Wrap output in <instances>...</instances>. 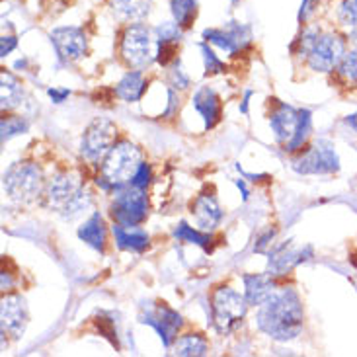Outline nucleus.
Segmentation results:
<instances>
[{
    "instance_id": "1",
    "label": "nucleus",
    "mask_w": 357,
    "mask_h": 357,
    "mask_svg": "<svg viewBox=\"0 0 357 357\" xmlns=\"http://www.w3.org/2000/svg\"><path fill=\"white\" fill-rule=\"evenodd\" d=\"M258 310V328L280 342L297 338L303 330V307L291 287L273 293Z\"/></svg>"
},
{
    "instance_id": "2",
    "label": "nucleus",
    "mask_w": 357,
    "mask_h": 357,
    "mask_svg": "<svg viewBox=\"0 0 357 357\" xmlns=\"http://www.w3.org/2000/svg\"><path fill=\"white\" fill-rule=\"evenodd\" d=\"M141 165V151L129 141H119L109 149L104 158L102 172L98 176L96 183L102 185L106 192H117L131 183L137 168Z\"/></svg>"
},
{
    "instance_id": "3",
    "label": "nucleus",
    "mask_w": 357,
    "mask_h": 357,
    "mask_svg": "<svg viewBox=\"0 0 357 357\" xmlns=\"http://www.w3.org/2000/svg\"><path fill=\"white\" fill-rule=\"evenodd\" d=\"M47 202L63 217L73 219L90 205V193L82 188V182L77 174L61 172L49 180Z\"/></svg>"
},
{
    "instance_id": "4",
    "label": "nucleus",
    "mask_w": 357,
    "mask_h": 357,
    "mask_svg": "<svg viewBox=\"0 0 357 357\" xmlns=\"http://www.w3.org/2000/svg\"><path fill=\"white\" fill-rule=\"evenodd\" d=\"M248 301L231 287H221L213 295V320L219 332H229L246 314Z\"/></svg>"
},
{
    "instance_id": "5",
    "label": "nucleus",
    "mask_w": 357,
    "mask_h": 357,
    "mask_svg": "<svg viewBox=\"0 0 357 357\" xmlns=\"http://www.w3.org/2000/svg\"><path fill=\"white\" fill-rule=\"evenodd\" d=\"M121 59L126 61L129 67L145 68L151 65L155 59L153 53V39L151 31L143 24H133L123 31L121 38V47H119Z\"/></svg>"
},
{
    "instance_id": "6",
    "label": "nucleus",
    "mask_w": 357,
    "mask_h": 357,
    "mask_svg": "<svg viewBox=\"0 0 357 357\" xmlns=\"http://www.w3.org/2000/svg\"><path fill=\"white\" fill-rule=\"evenodd\" d=\"M41 188H43L41 170L36 165H31V162L14 165L4 174V190H6V193L12 199L29 202L36 195H39Z\"/></svg>"
},
{
    "instance_id": "7",
    "label": "nucleus",
    "mask_w": 357,
    "mask_h": 357,
    "mask_svg": "<svg viewBox=\"0 0 357 357\" xmlns=\"http://www.w3.org/2000/svg\"><path fill=\"white\" fill-rule=\"evenodd\" d=\"M149 211V199L145 190L129 185L116 192V199L112 203V215L119 225L126 227H137L139 222L145 221Z\"/></svg>"
},
{
    "instance_id": "8",
    "label": "nucleus",
    "mask_w": 357,
    "mask_h": 357,
    "mask_svg": "<svg viewBox=\"0 0 357 357\" xmlns=\"http://www.w3.org/2000/svg\"><path fill=\"white\" fill-rule=\"evenodd\" d=\"M117 127L114 121L106 117H96L82 135L80 153L90 162H98L109 153V149L116 145Z\"/></svg>"
},
{
    "instance_id": "9",
    "label": "nucleus",
    "mask_w": 357,
    "mask_h": 357,
    "mask_svg": "<svg viewBox=\"0 0 357 357\" xmlns=\"http://www.w3.org/2000/svg\"><path fill=\"white\" fill-rule=\"evenodd\" d=\"M346 55V41L334 33H319L312 45L307 51V61L312 70L330 73L340 65V61Z\"/></svg>"
},
{
    "instance_id": "10",
    "label": "nucleus",
    "mask_w": 357,
    "mask_h": 357,
    "mask_svg": "<svg viewBox=\"0 0 357 357\" xmlns=\"http://www.w3.org/2000/svg\"><path fill=\"white\" fill-rule=\"evenodd\" d=\"M293 168L299 174H332L340 170V158L328 141H319L293 162Z\"/></svg>"
},
{
    "instance_id": "11",
    "label": "nucleus",
    "mask_w": 357,
    "mask_h": 357,
    "mask_svg": "<svg viewBox=\"0 0 357 357\" xmlns=\"http://www.w3.org/2000/svg\"><path fill=\"white\" fill-rule=\"evenodd\" d=\"M143 312H141V322L149 324L158 332V336L162 340L166 348L172 346V340L176 338L178 330L182 326V317L176 312L174 309H170L165 303L158 305H143Z\"/></svg>"
},
{
    "instance_id": "12",
    "label": "nucleus",
    "mask_w": 357,
    "mask_h": 357,
    "mask_svg": "<svg viewBox=\"0 0 357 357\" xmlns=\"http://www.w3.org/2000/svg\"><path fill=\"white\" fill-rule=\"evenodd\" d=\"M203 38L215 47L222 49L231 55H236L250 45L252 31L248 26L238 24V22H229L222 28H211L203 31Z\"/></svg>"
},
{
    "instance_id": "13",
    "label": "nucleus",
    "mask_w": 357,
    "mask_h": 357,
    "mask_svg": "<svg viewBox=\"0 0 357 357\" xmlns=\"http://www.w3.org/2000/svg\"><path fill=\"white\" fill-rule=\"evenodd\" d=\"M51 43L55 45L61 63L78 61L88 51V39L80 28H55L51 31Z\"/></svg>"
},
{
    "instance_id": "14",
    "label": "nucleus",
    "mask_w": 357,
    "mask_h": 357,
    "mask_svg": "<svg viewBox=\"0 0 357 357\" xmlns=\"http://www.w3.org/2000/svg\"><path fill=\"white\" fill-rule=\"evenodd\" d=\"M28 324L26 301L20 295H8L2 299V334H12L14 338L22 336Z\"/></svg>"
},
{
    "instance_id": "15",
    "label": "nucleus",
    "mask_w": 357,
    "mask_h": 357,
    "mask_svg": "<svg viewBox=\"0 0 357 357\" xmlns=\"http://www.w3.org/2000/svg\"><path fill=\"white\" fill-rule=\"evenodd\" d=\"M299 117L301 109H295V107L287 106V104H278L275 106V109L271 112L270 116V127L280 143H289L293 139L295 131H297V126H299Z\"/></svg>"
},
{
    "instance_id": "16",
    "label": "nucleus",
    "mask_w": 357,
    "mask_h": 357,
    "mask_svg": "<svg viewBox=\"0 0 357 357\" xmlns=\"http://www.w3.org/2000/svg\"><path fill=\"white\" fill-rule=\"evenodd\" d=\"M193 107L202 114L205 121V129H211L221 119V100L209 86L199 88L193 96Z\"/></svg>"
},
{
    "instance_id": "17",
    "label": "nucleus",
    "mask_w": 357,
    "mask_h": 357,
    "mask_svg": "<svg viewBox=\"0 0 357 357\" xmlns=\"http://www.w3.org/2000/svg\"><path fill=\"white\" fill-rule=\"evenodd\" d=\"M112 232L116 236V244L119 250L127 252H145L149 248V234L139 227H126L116 222L112 227Z\"/></svg>"
},
{
    "instance_id": "18",
    "label": "nucleus",
    "mask_w": 357,
    "mask_h": 357,
    "mask_svg": "<svg viewBox=\"0 0 357 357\" xmlns=\"http://www.w3.org/2000/svg\"><path fill=\"white\" fill-rule=\"evenodd\" d=\"M192 213L195 215L197 225H199V229H203V231L215 229L222 219L221 207H219V203H217V199L213 195H199L195 199V203H193Z\"/></svg>"
},
{
    "instance_id": "19",
    "label": "nucleus",
    "mask_w": 357,
    "mask_h": 357,
    "mask_svg": "<svg viewBox=\"0 0 357 357\" xmlns=\"http://www.w3.org/2000/svg\"><path fill=\"white\" fill-rule=\"evenodd\" d=\"M275 293L271 275H244V297L248 305H264Z\"/></svg>"
},
{
    "instance_id": "20",
    "label": "nucleus",
    "mask_w": 357,
    "mask_h": 357,
    "mask_svg": "<svg viewBox=\"0 0 357 357\" xmlns=\"http://www.w3.org/2000/svg\"><path fill=\"white\" fill-rule=\"evenodd\" d=\"M312 252L310 248H305V250H287V244L280 246L278 250L273 252L270 256V275L275 278V275H285L289 273L295 266H299L301 261H305V254Z\"/></svg>"
},
{
    "instance_id": "21",
    "label": "nucleus",
    "mask_w": 357,
    "mask_h": 357,
    "mask_svg": "<svg viewBox=\"0 0 357 357\" xmlns=\"http://www.w3.org/2000/svg\"><path fill=\"white\" fill-rule=\"evenodd\" d=\"M80 241H84L88 246H92L94 250L104 252L106 250V227L104 219L100 213H94L80 229H78Z\"/></svg>"
},
{
    "instance_id": "22",
    "label": "nucleus",
    "mask_w": 357,
    "mask_h": 357,
    "mask_svg": "<svg viewBox=\"0 0 357 357\" xmlns=\"http://www.w3.org/2000/svg\"><path fill=\"white\" fill-rule=\"evenodd\" d=\"M146 90V80L143 77L141 70H133V73H127L126 77L117 82L116 86V96L121 98L123 102H137L141 100Z\"/></svg>"
},
{
    "instance_id": "23",
    "label": "nucleus",
    "mask_w": 357,
    "mask_h": 357,
    "mask_svg": "<svg viewBox=\"0 0 357 357\" xmlns=\"http://www.w3.org/2000/svg\"><path fill=\"white\" fill-rule=\"evenodd\" d=\"M153 0H112V8L121 20L141 22L149 16Z\"/></svg>"
},
{
    "instance_id": "24",
    "label": "nucleus",
    "mask_w": 357,
    "mask_h": 357,
    "mask_svg": "<svg viewBox=\"0 0 357 357\" xmlns=\"http://www.w3.org/2000/svg\"><path fill=\"white\" fill-rule=\"evenodd\" d=\"M22 98H24V90L18 78L2 70V109H14L20 106Z\"/></svg>"
},
{
    "instance_id": "25",
    "label": "nucleus",
    "mask_w": 357,
    "mask_h": 357,
    "mask_svg": "<svg viewBox=\"0 0 357 357\" xmlns=\"http://www.w3.org/2000/svg\"><path fill=\"white\" fill-rule=\"evenodd\" d=\"M170 8H172V16L174 22L182 29L190 28L195 20V12H197V0H170Z\"/></svg>"
},
{
    "instance_id": "26",
    "label": "nucleus",
    "mask_w": 357,
    "mask_h": 357,
    "mask_svg": "<svg viewBox=\"0 0 357 357\" xmlns=\"http://www.w3.org/2000/svg\"><path fill=\"white\" fill-rule=\"evenodd\" d=\"M176 356H205L207 354V342L199 334H185L174 344Z\"/></svg>"
},
{
    "instance_id": "27",
    "label": "nucleus",
    "mask_w": 357,
    "mask_h": 357,
    "mask_svg": "<svg viewBox=\"0 0 357 357\" xmlns=\"http://www.w3.org/2000/svg\"><path fill=\"white\" fill-rule=\"evenodd\" d=\"M174 236L178 241L188 242V244H197V246H202L205 250L211 248V234L199 232L197 229H192V227L185 225V222H180V225H178V229L174 231Z\"/></svg>"
},
{
    "instance_id": "28",
    "label": "nucleus",
    "mask_w": 357,
    "mask_h": 357,
    "mask_svg": "<svg viewBox=\"0 0 357 357\" xmlns=\"http://www.w3.org/2000/svg\"><path fill=\"white\" fill-rule=\"evenodd\" d=\"M312 114H310L309 109H301V117H299V126H297V131H295V135L291 139L289 143H287V151L289 153H295V151H299L303 143L307 141V137L310 133V126H312Z\"/></svg>"
},
{
    "instance_id": "29",
    "label": "nucleus",
    "mask_w": 357,
    "mask_h": 357,
    "mask_svg": "<svg viewBox=\"0 0 357 357\" xmlns=\"http://www.w3.org/2000/svg\"><path fill=\"white\" fill-rule=\"evenodd\" d=\"M156 43H180L182 28L176 22H165L155 29Z\"/></svg>"
},
{
    "instance_id": "30",
    "label": "nucleus",
    "mask_w": 357,
    "mask_h": 357,
    "mask_svg": "<svg viewBox=\"0 0 357 357\" xmlns=\"http://www.w3.org/2000/svg\"><path fill=\"white\" fill-rule=\"evenodd\" d=\"M28 131V123L26 119L16 116H4L2 117V141H8L12 137L26 133Z\"/></svg>"
},
{
    "instance_id": "31",
    "label": "nucleus",
    "mask_w": 357,
    "mask_h": 357,
    "mask_svg": "<svg viewBox=\"0 0 357 357\" xmlns=\"http://www.w3.org/2000/svg\"><path fill=\"white\" fill-rule=\"evenodd\" d=\"M338 70L342 77L346 78L348 82H354L357 84V49L349 51L344 55V59L340 61Z\"/></svg>"
},
{
    "instance_id": "32",
    "label": "nucleus",
    "mask_w": 357,
    "mask_h": 357,
    "mask_svg": "<svg viewBox=\"0 0 357 357\" xmlns=\"http://www.w3.org/2000/svg\"><path fill=\"white\" fill-rule=\"evenodd\" d=\"M340 22L349 29L357 28V0H344L340 6Z\"/></svg>"
},
{
    "instance_id": "33",
    "label": "nucleus",
    "mask_w": 357,
    "mask_h": 357,
    "mask_svg": "<svg viewBox=\"0 0 357 357\" xmlns=\"http://www.w3.org/2000/svg\"><path fill=\"white\" fill-rule=\"evenodd\" d=\"M202 53L203 61H205V70H207V75H219V73L225 70V63H222L221 59L213 53V49L207 47L205 43H202Z\"/></svg>"
},
{
    "instance_id": "34",
    "label": "nucleus",
    "mask_w": 357,
    "mask_h": 357,
    "mask_svg": "<svg viewBox=\"0 0 357 357\" xmlns=\"http://www.w3.org/2000/svg\"><path fill=\"white\" fill-rule=\"evenodd\" d=\"M176 53H178V43H158V51H156V61L168 67L170 63L176 61Z\"/></svg>"
},
{
    "instance_id": "35",
    "label": "nucleus",
    "mask_w": 357,
    "mask_h": 357,
    "mask_svg": "<svg viewBox=\"0 0 357 357\" xmlns=\"http://www.w3.org/2000/svg\"><path fill=\"white\" fill-rule=\"evenodd\" d=\"M96 328L104 338H107L116 348H119V344H117V332L114 328V322L112 320L106 319V317H100V319H96Z\"/></svg>"
},
{
    "instance_id": "36",
    "label": "nucleus",
    "mask_w": 357,
    "mask_h": 357,
    "mask_svg": "<svg viewBox=\"0 0 357 357\" xmlns=\"http://www.w3.org/2000/svg\"><path fill=\"white\" fill-rule=\"evenodd\" d=\"M170 80H172V86H174L176 90H185V88L190 86V77L183 73V68L178 59L174 61V70H172V75H170Z\"/></svg>"
},
{
    "instance_id": "37",
    "label": "nucleus",
    "mask_w": 357,
    "mask_h": 357,
    "mask_svg": "<svg viewBox=\"0 0 357 357\" xmlns=\"http://www.w3.org/2000/svg\"><path fill=\"white\" fill-rule=\"evenodd\" d=\"M149 183H151V166L146 165V162H141L139 168H137L135 176H133V180H131V185L146 190Z\"/></svg>"
},
{
    "instance_id": "38",
    "label": "nucleus",
    "mask_w": 357,
    "mask_h": 357,
    "mask_svg": "<svg viewBox=\"0 0 357 357\" xmlns=\"http://www.w3.org/2000/svg\"><path fill=\"white\" fill-rule=\"evenodd\" d=\"M16 45H18V39L14 38V36H4V38L0 39V55L2 57L10 55L16 49Z\"/></svg>"
},
{
    "instance_id": "39",
    "label": "nucleus",
    "mask_w": 357,
    "mask_h": 357,
    "mask_svg": "<svg viewBox=\"0 0 357 357\" xmlns=\"http://www.w3.org/2000/svg\"><path fill=\"white\" fill-rule=\"evenodd\" d=\"M317 6H319V0H303V4H301V12H299L301 22H305V20L309 18Z\"/></svg>"
},
{
    "instance_id": "40",
    "label": "nucleus",
    "mask_w": 357,
    "mask_h": 357,
    "mask_svg": "<svg viewBox=\"0 0 357 357\" xmlns=\"http://www.w3.org/2000/svg\"><path fill=\"white\" fill-rule=\"evenodd\" d=\"M178 106H180V102H178V96H176L174 90L170 88V90H168V107H166L165 116L166 117L174 116L176 112H178Z\"/></svg>"
},
{
    "instance_id": "41",
    "label": "nucleus",
    "mask_w": 357,
    "mask_h": 357,
    "mask_svg": "<svg viewBox=\"0 0 357 357\" xmlns=\"http://www.w3.org/2000/svg\"><path fill=\"white\" fill-rule=\"evenodd\" d=\"M47 94L51 96V100L55 102V104H61V102H65L68 98V94H70V90H67V88H63V90H57V88H49Z\"/></svg>"
},
{
    "instance_id": "42",
    "label": "nucleus",
    "mask_w": 357,
    "mask_h": 357,
    "mask_svg": "<svg viewBox=\"0 0 357 357\" xmlns=\"http://www.w3.org/2000/svg\"><path fill=\"white\" fill-rule=\"evenodd\" d=\"M273 236H275V231H268L264 236H260L258 238V242H256V246H254V250L256 252H264L266 250V246L270 244L271 241H273Z\"/></svg>"
},
{
    "instance_id": "43",
    "label": "nucleus",
    "mask_w": 357,
    "mask_h": 357,
    "mask_svg": "<svg viewBox=\"0 0 357 357\" xmlns=\"http://www.w3.org/2000/svg\"><path fill=\"white\" fill-rule=\"evenodd\" d=\"M250 96H252V92L248 90V92H246V96H244V102H242V106H241L242 114H246V112H248V98Z\"/></svg>"
},
{
    "instance_id": "44",
    "label": "nucleus",
    "mask_w": 357,
    "mask_h": 357,
    "mask_svg": "<svg viewBox=\"0 0 357 357\" xmlns=\"http://www.w3.org/2000/svg\"><path fill=\"white\" fill-rule=\"evenodd\" d=\"M238 188H241L242 190V197H244V199H248V190H246V185H244V182H242V180H238Z\"/></svg>"
},
{
    "instance_id": "45",
    "label": "nucleus",
    "mask_w": 357,
    "mask_h": 357,
    "mask_svg": "<svg viewBox=\"0 0 357 357\" xmlns=\"http://www.w3.org/2000/svg\"><path fill=\"white\" fill-rule=\"evenodd\" d=\"M349 38H351V41L357 45V28L349 29Z\"/></svg>"
},
{
    "instance_id": "46",
    "label": "nucleus",
    "mask_w": 357,
    "mask_h": 357,
    "mask_svg": "<svg viewBox=\"0 0 357 357\" xmlns=\"http://www.w3.org/2000/svg\"><path fill=\"white\" fill-rule=\"evenodd\" d=\"M232 2H234V4H236V2H238V0H232Z\"/></svg>"
}]
</instances>
